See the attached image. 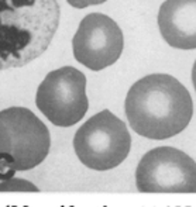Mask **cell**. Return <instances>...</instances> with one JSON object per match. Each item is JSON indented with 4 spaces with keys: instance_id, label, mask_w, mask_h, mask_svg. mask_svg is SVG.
I'll list each match as a JSON object with an SVG mask.
<instances>
[{
    "instance_id": "1",
    "label": "cell",
    "mask_w": 196,
    "mask_h": 207,
    "mask_svg": "<svg viewBox=\"0 0 196 207\" xmlns=\"http://www.w3.org/2000/svg\"><path fill=\"white\" fill-rule=\"evenodd\" d=\"M130 127L141 137L168 139L182 133L193 116V101L174 76L153 73L137 80L124 101Z\"/></svg>"
},
{
    "instance_id": "2",
    "label": "cell",
    "mask_w": 196,
    "mask_h": 207,
    "mask_svg": "<svg viewBox=\"0 0 196 207\" xmlns=\"http://www.w3.org/2000/svg\"><path fill=\"white\" fill-rule=\"evenodd\" d=\"M59 17L57 0H0V70L24 66L45 52Z\"/></svg>"
},
{
    "instance_id": "3",
    "label": "cell",
    "mask_w": 196,
    "mask_h": 207,
    "mask_svg": "<svg viewBox=\"0 0 196 207\" xmlns=\"http://www.w3.org/2000/svg\"><path fill=\"white\" fill-rule=\"evenodd\" d=\"M49 147L47 126L31 110L9 107L0 112V181L38 166Z\"/></svg>"
},
{
    "instance_id": "4",
    "label": "cell",
    "mask_w": 196,
    "mask_h": 207,
    "mask_svg": "<svg viewBox=\"0 0 196 207\" xmlns=\"http://www.w3.org/2000/svg\"><path fill=\"white\" fill-rule=\"evenodd\" d=\"M78 159L93 170H109L130 154L131 137L126 123L110 110H102L85 121L74 137Z\"/></svg>"
},
{
    "instance_id": "5",
    "label": "cell",
    "mask_w": 196,
    "mask_h": 207,
    "mask_svg": "<svg viewBox=\"0 0 196 207\" xmlns=\"http://www.w3.org/2000/svg\"><path fill=\"white\" fill-rule=\"evenodd\" d=\"M35 104L54 126H75L89 109L86 76L74 66H62L49 72L38 86Z\"/></svg>"
},
{
    "instance_id": "6",
    "label": "cell",
    "mask_w": 196,
    "mask_h": 207,
    "mask_svg": "<svg viewBox=\"0 0 196 207\" xmlns=\"http://www.w3.org/2000/svg\"><path fill=\"white\" fill-rule=\"evenodd\" d=\"M141 193H196V162L174 147L150 149L136 169Z\"/></svg>"
},
{
    "instance_id": "7",
    "label": "cell",
    "mask_w": 196,
    "mask_h": 207,
    "mask_svg": "<svg viewBox=\"0 0 196 207\" xmlns=\"http://www.w3.org/2000/svg\"><path fill=\"white\" fill-rule=\"evenodd\" d=\"M123 47L124 38L120 27L102 13L83 17L72 40L75 59L95 72L116 64Z\"/></svg>"
},
{
    "instance_id": "8",
    "label": "cell",
    "mask_w": 196,
    "mask_h": 207,
    "mask_svg": "<svg viewBox=\"0 0 196 207\" xmlns=\"http://www.w3.org/2000/svg\"><path fill=\"white\" fill-rule=\"evenodd\" d=\"M159 32L178 49L196 48V0H165L158 11Z\"/></svg>"
},
{
    "instance_id": "9",
    "label": "cell",
    "mask_w": 196,
    "mask_h": 207,
    "mask_svg": "<svg viewBox=\"0 0 196 207\" xmlns=\"http://www.w3.org/2000/svg\"><path fill=\"white\" fill-rule=\"evenodd\" d=\"M0 192H38V187L24 179L10 178L0 181Z\"/></svg>"
},
{
    "instance_id": "10",
    "label": "cell",
    "mask_w": 196,
    "mask_h": 207,
    "mask_svg": "<svg viewBox=\"0 0 196 207\" xmlns=\"http://www.w3.org/2000/svg\"><path fill=\"white\" fill-rule=\"evenodd\" d=\"M69 4L75 7V9H85L89 6H96V4H102L107 0H66Z\"/></svg>"
},
{
    "instance_id": "11",
    "label": "cell",
    "mask_w": 196,
    "mask_h": 207,
    "mask_svg": "<svg viewBox=\"0 0 196 207\" xmlns=\"http://www.w3.org/2000/svg\"><path fill=\"white\" fill-rule=\"evenodd\" d=\"M192 82H193V87H195L196 92V61L193 64V68H192Z\"/></svg>"
}]
</instances>
